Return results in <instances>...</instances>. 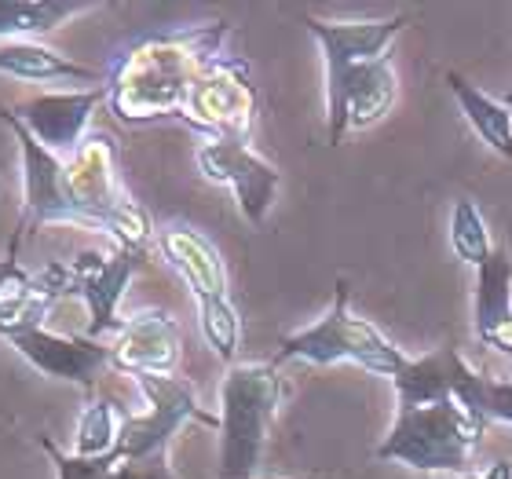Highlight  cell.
<instances>
[{
  "label": "cell",
  "mask_w": 512,
  "mask_h": 479,
  "mask_svg": "<svg viewBox=\"0 0 512 479\" xmlns=\"http://www.w3.org/2000/svg\"><path fill=\"white\" fill-rule=\"evenodd\" d=\"M231 22H198L139 33L107 70V107L128 128L183 121L194 81L224 55Z\"/></svg>",
  "instance_id": "cell-1"
},
{
  "label": "cell",
  "mask_w": 512,
  "mask_h": 479,
  "mask_svg": "<svg viewBox=\"0 0 512 479\" xmlns=\"http://www.w3.org/2000/svg\"><path fill=\"white\" fill-rule=\"evenodd\" d=\"M286 384L271 362H235L220 384V479H256Z\"/></svg>",
  "instance_id": "cell-2"
},
{
  "label": "cell",
  "mask_w": 512,
  "mask_h": 479,
  "mask_svg": "<svg viewBox=\"0 0 512 479\" xmlns=\"http://www.w3.org/2000/svg\"><path fill=\"white\" fill-rule=\"evenodd\" d=\"M293 359L311 362V366L355 362V366H363V370L381 373V377L395 381V377L406 370L410 355L399 352L370 319L355 315L348 282H337V297H333L330 311H326L319 322H311L304 330L282 337L271 366H282V362H293Z\"/></svg>",
  "instance_id": "cell-3"
},
{
  "label": "cell",
  "mask_w": 512,
  "mask_h": 479,
  "mask_svg": "<svg viewBox=\"0 0 512 479\" xmlns=\"http://www.w3.org/2000/svg\"><path fill=\"white\" fill-rule=\"evenodd\" d=\"M480 417H472L461 403L417 406L406 414H395L392 432L377 447V461H395L414 472H458L469 476L476 447L483 443Z\"/></svg>",
  "instance_id": "cell-4"
},
{
  "label": "cell",
  "mask_w": 512,
  "mask_h": 479,
  "mask_svg": "<svg viewBox=\"0 0 512 479\" xmlns=\"http://www.w3.org/2000/svg\"><path fill=\"white\" fill-rule=\"evenodd\" d=\"M139 395L147 399L143 414H125L118 432V454L121 461H154L169 458V447L183 425H205L220 432V414H209L198 403L191 381L183 377H158V373H136L132 377Z\"/></svg>",
  "instance_id": "cell-5"
},
{
  "label": "cell",
  "mask_w": 512,
  "mask_h": 479,
  "mask_svg": "<svg viewBox=\"0 0 512 479\" xmlns=\"http://www.w3.org/2000/svg\"><path fill=\"white\" fill-rule=\"evenodd\" d=\"M256 110H260V96H256L249 63L242 55L224 52L194 81L183 107V125H191L202 139H249Z\"/></svg>",
  "instance_id": "cell-6"
},
{
  "label": "cell",
  "mask_w": 512,
  "mask_h": 479,
  "mask_svg": "<svg viewBox=\"0 0 512 479\" xmlns=\"http://www.w3.org/2000/svg\"><path fill=\"white\" fill-rule=\"evenodd\" d=\"M392 384L399 414L432 403H461L472 417L491 425L487 421V384H491V377L472 370L465 355L458 352V344L447 341L432 348L428 355H421V359H410Z\"/></svg>",
  "instance_id": "cell-7"
},
{
  "label": "cell",
  "mask_w": 512,
  "mask_h": 479,
  "mask_svg": "<svg viewBox=\"0 0 512 479\" xmlns=\"http://www.w3.org/2000/svg\"><path fill=\"white\" fill-rule=\"evenodd\" d=\"M0 121L11 128V136L19 143L22 165V216L15 242H11V253H15L22 235H30V231H41L48 224H77V209L70 202V191H66V158L41 147L30 136V128L22 125L4 103H0Z\"/></svg>",
  "instance_id": "cell-8"
},
{
  "label": "cell",
  "mask_w": 512,
  "mask_h": 479,
  "mask_svg": "<svg viewBox=\"0 0 512 479\" xmlns=\"http://www.w3.org/2000/svg\"><path fill=\"white\" fill-rule=\"evenodd\" d=\"M194 161H198L202 180L235 194L238 213L246 216L249 224H267V213L282 187V172L264 154H256L249 139H202L194 150Z\"/></svg>",
  "instance_id": "cell-9"
},
{
  "label": "cell",
  "mask_w": 512,
  "mask_h": 479,
  "mask_svg": "<svg viewBox=\"0 0 512 479\" xmlns=\"http://www.w3.org/2000/svg\"><path fill=\"white\" fill-rule=\"evenodd\" d=\"M304 26L322 48L326 110H330L337 107V99H341L344 85L355 70L388 55V44L410 26V15H392V19H319V15H308Z\"/></svg>",
  "instance_id": "cell-10"
},
{
  "label": "cell",
  "mask_w": 512,
  "mask_h": 479,
  "mask_svg": "<svg viewBox=\"0 0 512 479\" xmlns=\"http://www.w3.org/2000/svg\"><path fill=\"white\" fill-rule=\"evenodd\" d=\"M66 191L77 209V227L110 231L114 216L132 202L118 176V143L107 132H88V139L66 158Z\"/></svg>",
  "instance_id": "cell-11"
},
{
  "label": "cell",
  "mask_w": 512,
  "mask_h": 479,
  "mask_svg": "<svg viewBox=\"0 0 512 479\" xmlns=\"http://www.w3.org/2000/svg\"><path fill=\"white\" fill-rule=\"evenodd\" d=\"M147 253H128V249H85L74 260H66L70 267V297H77L88 311L85 337L103 341L107 333H118V304L125 297L128 282L143 267Z\"/></svg>",
  "instance_id": "cell-12"
},
{
  "label": "cell",
  "mask_w": 512,
  "mask_h": 479,
  "mask_svg": "<svg viewBox=\"0 0 512 479\" xmlns=\"http://www.w3.org/2000/svg\"><path fill=\"white\" fill-rule=\"evenodd\" d=\"M8 344L41 377L77 384L85 395H96L99 377L110 366V344L92 341L85 333H52L44 330V326H37V330L8 337Z\"/></svg>",
  "instance_id": "cell-13"
},
{
  "label": "cell",
  "mask_w": 512,
  "mask_h": 479,
  "mask_svg": "<svg viewBox=\"0 0 512 479\" xmlns=\"http://www.w3.org/2000/svg\"><path fill=\"white\" fill-rule=\"evenodd\" d=\"M107 103V85L99 88H70V92H41L26 99L11 114L30 128V136L59 158H70L88 139L92 114Z\"/></svg>",
  "instance_id": "cell-14"
},
{
  "label": "cell",
  "mask_w": 512,
  "mask_h": 479,
  "mask_svg": "<svg viewBox=\"0 0 512 479\" xmlns=\"http://www.w3.org/2000/svg\"><path fill=\"white\" fill-rule=\"evenodd\" d=\"M110 366L118 373H158L176 377L180 370V322L165 308H143L121 319L110 341Z\"/></svg>",
  "instance_id": "cell-15"
},
{
  "label": "cell",
  "mask_w": 512,
  "mask_h": 479,
  "mask_svg": "<svg viewBox=\"0 0 512 479\" xmlns=\"http://www.w3.org/2000/svg\"><path fill=\"white\" fill-rule=\"evenodd\" d=\"M158 245L161 260L183 278V286L191 289L194 300L205 297H227V267L224 256L209 238L191 224H165L158 227Z\"/></svg>",
  "instance_id": "cell-16"
},
{
  "label": "cell",
  "mask_w": 512,
  "mask_h": 479,
  "mask_svg": "<svg viewBox=\"0 0 512 479\" xmlns=\"http://www.w3.org/2000/svg\"><path fill=\"white\" fill-rule=\"evenodd\" d=\"M476 337L512 359V256L502 245L476 267Z\"/></svg>",
  "instance_id": "cell-17"
},
{
  "label": "cell",
  "mask_w": 512,
  "mask_h": 479,
  "mask_svg": "<svg viewBox=\"0 0 512 479\" xmlns=\"http://www.w3.org/2000/svg\"><path fill=\"white\" fill-rule=\"evenodd\" d=\"M0 74L26 85H107V74H99L92 66L74 63L70 55L44 41H4L0 44Z\"/></svg>",
  "instance_id": "cell-18"
},
{
  "label": "cell",
  "mask_w": 512,
  "mask_h": 479,
  "mask_svg": "<svg viewBox=\"0 0 512 479\" xmlns=\"http://www.w3.org/2000/svg\"><path fill=\"white\" fill-rule=\"evenodd\" d=\"M96 8L99 4H81V0H0V44L41 41L44 33Z\"/></svg>",
  "instance_id": "cell-19"
},
{
  "label": "cell",
  "mask_w": 512,
  "mask_h": 479,
  "mask_svg": "<svg viewBox=\"0 0 512 479\" xmlns=\"http://www.w3.org/2000/svg\"><path fill=\"white\" fill-rule=\"evenodd\" d=\"M447 88L454 92L458 99L461 114L465 121L472 125V132L494 150V154H502L505 161H512V110L498 99H491L487 92L465 81L461 74H447Z\"/></svg>",
  "instance_id": "cell-20"
},
{
  "label": "cell",
  "mask_w": 512,
  "mask_h": 479,
  "mask_svg": "<svg viewBox=\"0 0 512 479\" xmlns=\"http://www.w3.org/2000/svg\"><path fill=\"white\" fill-rule=\"evenodd\" d=\"M121 421H125V414H121L118 399L88 395L85 410L77 417V436L70 454H77V458H107V454H114Z\"/></svg>",
  "instance_id": "cell-21"
},
{
  "label": "cell",
  "mask_w": 512,
  "mask_h": 479,
  "mask_svg": "<svg viewBox=\"0 0 512 479\" xmlns=\"http://www.w3.org/2000/svg\"><path fill=\"white\" fill-rule=\"evenodd\" d=\"M198 304V326H202L205 344L213 348L227 366H235L238 344H242V319H238L231 297H205Z\"/></svg>",
  "instance_id": "cell-22"
},
{
  "label": "cell",
  "mask_w": 512,
  "mask_h": 479,
  "mask_svg": "<svg viewBox=\"0 0 512 479\" xmlns=\"http://www.w3.org/2000/svg\"><path fill=\"white\" fill-rule=\"evenodd\" d=\"M450 245H454V256L469 267H483L494 253L487 220H483V213L469 198L454 202V213H450Z\"/></svg>",
  "instance_id": "cell-23"
},
{
  "label": "cell",
  "mask_w": 512,
  "mask_h": 479,
  "mask_svg": "<svg viewBox=\"0 0 512 479\" xmlns=\"http://www.w3.org/2000/svg\"><path fill=\"white\" fill-rule=\"evenodd\" d=\"M41 447L52 458L55 479H110L121 465L118 454H107V458H77V454H66L48 436H41Z\"/></svg>",
  "instance_id": "cell-24"
},
{
  "label": "cell",
  "mask_w": 512,
  "mask_h": 479,
  "mask_svg": "<svg viewBox=\"0 0 512 479\" xmlns=\"http://www.w3.org/2000/svg\"><path fill=\"white\" fill-rule=\"evenodd\" d=\"M110 479H176L169 458H154V461H121L118 472Z\"/></svg>",
  "instance_id": "cell-25"
},
{
  "label": "cell",
  "mask_w": 512,
  "mask_h": 479,
  "mask_svg": "<svg viewBox=\"0 0 512 479\" xmlns=\"http://www.w3.org/2000/svg\"><path fill=\"white\" fill-rule=\"evenodd\" d=\"M487 421H505L512 425V381L487 384Z\"/></svg>",
  "instance_id": "cell-26"
},
{
  "label": "cell",
  "mask_w": 512,
  "mask_h": 479,
  "mask_svg": "<svg viewBox=\"0 0 512 479\" xmlns=\"http://www.w3.org/2000/svg\"><path fill=\"white\" fill-rule=\"evenodd\" d=\"M483 479H512V465L509 461H494L491 472H487Z\"/></svg>",
  "instance_id": "cell-27"
},
{
  "label": "cell",
  "mask_w": 512,
  "mask_h": 479,
  "mask_svg": "<svg viewBox=\"0 0 512 479\" xmlns=\"http://www.w3.org/2000/svg\"><path fill=\"white\" fill-rule=\"evenodd\" d=\"M502 103H505V107L512 110V88H509V92H505V99H502Z\"/></svg>",
  "instance_id": "cell-28"
},
{
  "label": "cell",
  "mask_w": 512,
  "mask_h": 479,
  "mask_svg": "<svg viewBox=\"0 0 512 479\" xmlns=\"http://www.w3.org/2000/svg\"><path fill=\"white\" fill-rule=\"evenodd\" d=\"M461 479H483V476H476V472H469V476H461Z\"/></svg>",
  "instance_id": "cell-29"
},
{
  "label": "cell",
  "mask_w": 512,
  "mask_h": 479,
  "mask_svg": "<svg viewBox=\"0 0 512 479\" xmlns=\"http://www.w3.org/2000/svg\"><path fill=\"white\" fill-rule=\"evenodd\" d=\"M297 479H322V476H297Z\"/></svg>",
  "instance_id": "cell-30"
},
{
  "label": "cell",
  "mask_w": 512,
  "mask_h": 479,
  "mask_svg": "<svg viewBox=\"0 0 512 479\" xmlns=\"http://www.w3.org/2000/svg\"><path fill=\"white\" fill-rule=\"evenodd\" d=\"M0 187H4V183H0Z\"/></svg>",
  "instance_id": "cell-31"
},
{
  "label": "cell",
  "mask_w": 512,
  "mask_h": 479,
  "mask_svg": "<svg viewBox=\"0 0 512 479\" xmlns=\"http://www.w3.org/2000/svg\"><path fill=\"white\" fill-rule=\"evenodd\" d=\"M428 479H432V476H428Z\"/></svg>",
  "instance_id": "cell-32"
}]
</instances>
